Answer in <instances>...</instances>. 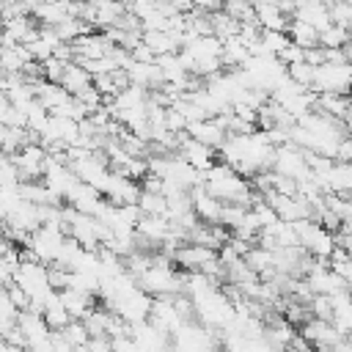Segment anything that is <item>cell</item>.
Returning <instances> with one entry per match:
<instances>
[{"mask_svg":"<svg viewBox=\"0 0 352 352\" xmlns=\"http://www.w3.org/2000/svg\"><path fill=\"white\" fill-rule=\"evenodd\" d=\"M217 258H220V250H212V248L198 245V242H184L173 253V264L182 267L184 272H201L206 264H212Z\"/></svg>","mask_w":352,"mask_h":352,"instance_id":"obj_4","label":"cell"},{"mask_svg":"<svg viewBox=\"0 0 352 352\" xmlns=\"http://www.w3.org/2000/svg\"><path fill=\"white\" fill-rule=\"evenodd\" d=\"M314 113H324L330 118L344 121L352 113V96H341V94H319L316 96V110Z\"/></svg>","mask_w":352,"mask_h":352,"instance_id":"obj_19","label":"cell"},{"mask_svg":"<svg viewBox=\"0 0 352 352\" xmlns=\"http://www.w3.org/2000/svg\"><path fill=\"white\" fill-rule=\"evenodd\" d=\"M173 297H176V294H173ZM173 297H154V305H151V322H154L157 327H162L165 333H170V336L184 324V319H182V314H179Z\"/></svg>","mask_w":352,"mask_h":352,"instance_id":"obj_12","label":"cell"},{"mask_svg":"<svg viewBox=\"0 0 352 352\" xmlns=\"http://www.w3.org/2000/svg\"><path fill=\"white\" fill-rule=\"evenodd\" d=\"M278 60L289 69V66H294V63H302V60H305V50H302L300 44H294V41H292V44L278 55Z\"/></svg>","mask_w":352,"mask_h":352,"instance_id":"obj_29","label":"cell"},{"mask_svg":"<svg viewBox=\"0 0 352 352\" xmlns=\"http://www.w3.org/2000/svg\"><path fill=\"white\" fill-rule=\"evenodd\" d=\"M138 206H140L143 214H162V217L168 214V198L160 195V192H146V190H143Z\"/></svg>","mask_w":352,"mask_h":352,"instance_id":"obj_25","label":"cell"},{"mask_svg":"<svg viewBox=\"0 0 352 352\" xmlns=\"http://www.w3.org/2000/svg\"><path fill=\"white\" fill-rule=\"evenodd\" d=\"M330 16H333V25H341L346 30H352V6L344 3V0H336L330 6Z\"/></svg>","mask_w":352,"mask_h":352,"instance_id":"obj_27","label":"cell"},{"mask_svg":"<svg viewBox=\"0 0 352 352\" xmlns=\"http://www.w3.org/2000/svg\"><path fill=\"white\" fill-rule=\"evenodd\" d=\"M66 236H69V234H66L63 228H58V226H41V228H36V231L28 236V245H25V248H30L38 261L55 264L58 256H60V248H63Z\"/></svg>","mask_w":352,"mask_h":352,"instance_id":"obj_3","label":"cell"},{"mask_svg":"<svg viewBox=\"0 0 352 352\" xmlns=\"http://www.w3.org/2000/svg\"><path fill=\"white\" fill-rule=\"evenodd\" d=\"M187 135H190L192 140H198V143L214 148V151H220L223 143L228 140V132H226V126L220 124V118H204V121H195V124L187 126Z\"/></svg>","mask_w":352,"mask_h":352,"instance_id":"obj_10","label":"cell"},{"mask_svg":"<svg viewBox=\"0 0 352 352\" xmlns=\"http://www.w3.org/2000/svg\"><path fill=\"white\" fill-rule=\"evenodd\" d=\"M72 96H77V94H82L85 88H91L94 85V74L85 69V66H80L77 60H72L69 66H66V74H63V82H60Z\"/></svg>","mask_w":352,"mask_h":352,"instance_id":"obj_20","label":"cell"},{"mask_svg":"<svg viewBox=\"0 0 352 352\" xmlns=\"http://www.w3.org/2000/svg\"><path fill=\"white\" fill-rule=\"evenodd\" d=\"M316 352H336V349H316Z\"/></svg>","mask_w":352,"mask_h":352,"instance_id":"obj_33","label":"cell"},{"mask_svg":"<svg viewBox=\"0 0 352 352\" xmlns=\"http://www.w3.org/2000/svg\"><path fill=\"white\" fill-rule=\"evenodd\" d=\"M256 8V16H258V25L261 30H289L292 19L278 8V3H253Z\"/></svg>","mask_w":352,"mask_h":352,"instance_id":"obj_16","label":"cell"},{"mask_svg":"<svg viewBox=\"0 0 352 352\" xmlns=\"http://www.w3.org/2000/svg\"><path fill=\"white\" fill-rule=\"evenodd\" d=\"M338 160L341 162H352V135H346L338 146Z\"/></svg>","mask_w":352,"mask_h":352,"instance_id":"obj_32","label":"cell"},{"mask_svg":"<svg viewBox=\"0 0 352 352\" xmlns=\"http://www.w3.org/2000/svg\"><path fill=\"white\" fill-rule=\"evenodd\" d=\"M41 316H44V322H47V327H50L52 333H60V330H66V327L74 322V319H72V314L66 311V305H63V300H60V294H58V292L47 300V305H44Z\"/></svg>","mask_w":352,"mask_h":352,"instance_id":"obj_17","label":"cell"},{"mask_svg":"<svg viewBox=\"0 0 352 352\" xmlns=\"http://www.w3.org/2000/svg\"><path fill=\"white\" fill-rule=\"evenodd\" d=\"M305 280H308V286H311L314 294H324V297H336V294H341V292L349 289L346 280L330 267V261H322V258H319V264L311 270V275Z\"/></svg>","mask_w":352,"mask_h":352,"instance_id":"obj_5","label":"cell"},{"mask_svg":"<svg viewBox=\"0 0 352 352\" xmlns=\"http://www.w3.org/2000/svg\"><path fill=\"white\" fill-rule=\"evenodd\" d=\"M140 195H143V184L140 182L113 170L110 182H107V190H104V198L110 204H116V206H135L140 201Z\"/></svg>","mask_w":352,"mask_h":352,"instance_id":"obj_6","label":"cell"},{"mask_svg":"<svg viewBox=\"0 0 352 352\" xmlns=\"http://www.w3.org/2000/svg\"><path fill=\"white\" fill-rule=\"evenodd\" d=\"M289 38L294 41V44H300L302 50H311V47H319V30L314 28V25H308V22H302V19H292V25H289Z\"/></svg>","mask_w":352,"mask_h":352,"instance_id":"obj_21","label":"cell"},{"mask_svg":"<svg viewBox=\"0 0 352 352\" xmlns=\"http://www.w3.org/2000/svg\"><path fill=\"white\" fill-rule=\"evenodd\" d=\"M305 63H311V66H324V63H327V50H324L322 44L305 50Z\"/></svg>","mask_w":352,"mask_h":352,"instance_id":"obj_31","label":"cell"},{"mask_svg":"<svg viewBox=\"0 0 352 352\" xmlns=\"http://www.w3.org/2000/svg\"><path fill=\"white\" fill-rule=\"evenodd\" d=\"M41 66H44V80H47V82L60 85L69 63H66V60H58V58H50V60H47V63H41Z\"/></svg>","mask_w":352,"mask_h":352,"instance_id":"obj_28","label":"cell"},{"mask_svg":"<svg viewBox=\"0 0 352 352\" xmlns=\"http://www.w3.org/2000/svg\"><path fill=\"white\" fill-rule=\"evenodd\" d=\"M311 91L349 96L352 94V63H324V66H316V77H314V88Z\"/></svg>","mask_w":352,"mask_h":352,"instance_id":"obj_2","label":"cell"},{"mask_svg":"<svg viewBox=\"0 0 352 352\" xmlns=\"http://www.w3.org/2000/svg\"><path fill=\"white\" fill-rule=\"evenodd\" d=\"M60 336H63V341H66L72 349L88 346V341H91V330H88V324H85L82 319H74L66 330H60Z\"/></svg>","mask_w":352,"mask_h":352,"instance_id":"obj_24","label":"cell"},{"mask_svg":"<svg viewBox=\"0 0 352 352\" xmlns=\"http://www.w3.org/2000/svg\"><path fill=\"white\" fill-rule=\"evenodd\" d=\"M292 19H302V22H308V25H314L319 33L333 25L330 6H327L324 0H314V3H308V6H302V8H297V14H294Z\"/></svg>","mask_w":352,"mask_h":352,"instance_id":"obj_18","label":"cell"},{"mask_svg":"<svg viewBox=\"0 0 352 352\" xmlns=\"http://www.w3.org/2000/svg\"><path fill=\"white\" fill-rule=\"evenodd\" d=\"M30 14H33V19H36L38 25H44V28H58L60 22L69 19V3H63V0H44V3L36 6Z\"/></svg>","mask_w":352,"mask_h":352,"instance_id":"obj_14","label":"cell"},{"mask_svg":"<svg viewBox=\"0 0 352 352\" xmlns=\"http://www.w3.org/2000/svg\"><path fill=\"white\" fill-rule=\"evenodd\" d=\"M132 60L135 63H157V55H154V50L148 47V44H138L135 50H132Z\"/></svg>","mask_w":352,"mask_h":352,"instance_id":"obj_30","label":"cell"},{"mask_svg":"<svg viewBox=\"0 0 352 352\" xmlns=\"http://www.w3.org/2000/svg\"><path fill=\"white\" fill-rule=\"evenodd\" d=\"M0 124L11 126V129H28V113L19 110L8 96H3V102H0Z\"/></svg>","mask_w":352,"mask_h":352,"instance_id":"obj_22","label":"cell"},{"mask_svg":"<svg viewBox=\"0 0 352 352\" xmlns=\"http://www.w3.org/2000/svg\"><path fill=\"white\" fill-rule=\"evenodd\" d=\"M286 74L297 82V85H302V88H314V77H316V66H311V63H294V66H289L286 69Z\"/></svg>","mask_w":352,"mask_h":352,"instance_id":"obj_26","label":"cell"},{"mask_svg":"<svg viewBox=\"0 0 352 352\" xmlns=\"http://www.w3.org/2000/svg\"><path fill=\"white\" fill-rule=\"evenodd\" d=\"M190 198H192V212H195V217H198L201 223H206V226H220V217H223V209H226V204H223L220 198H214L204 184H198V187L190 192Z\"/></svg>","mask_w":352,"mask_h":352,"instance_id":"obj_8","label":"cell"},{"mask_svg":"<svg viewBox=\"0 0 352 352\" xmlns=\"http://www.w3.org/2000/svg\"><path fill=\"white\" fill-rule=\"evenodd\" d=\"M58 294H60V300H63L66 311L72 314V319H85V316L96 308V294H91V292L63 289V292H58Z\"/></svg>","mask_w":352,"mask_h":352,"instance_id":"obj_13","label":"cell"},{"mask_svg":"<svg viewBox=\"0 0 352 352\" xmlns=\"http://www.w3.org/2000/svg\"><path fill=\"white\" fill-rule=\"evenodd\" d=\"M173 267L176 264H151L143 275H138V286L151 297L184 294V272H176Z\"/></svg>","mask_w":352,"mask_h":352,"instance_id":"obj_1","label":"cell"},{"mask_svg":"<svg viewBox=\"0 0 352 352\" xmlns=\"http://www.w3.org/2000/svg\"><path fill=\"white\" fill-rule=\"evenodd\" d=\"M300 333L311 341V346L314 349H336L338 344H341V333L333 327V322H324V319H311V322H305L302 327H300Z\"/></svg>","mask_w":352,"mask_h":352,"instance_id":"obj_9","label":"cell"},{"mask_svg":"<svg viewBox=\"0 0 352 352\" xmlns=\"http://www.w3.org/2000/svg\"><path fill=\"white\" fill-rule=\"evenodd\" d=\"M319 44L327 47V50L349 47V44H352V30H346V28H341V25H330L327 30L319 33Z\"/></svg>","mask_w":352,"mask_h":352,"instance_id":"obj_23","label":"cell"},{"mask_svg":"<svg viewBox=\"0 0 352 352\" xmlns=\"http://www.w3.org/2000/svg\"><path fill=\"white\" fill-rule=\"evenodd\" d=\"M333 327L344 336V338H352V289L341 292L333 297Z\"/></svg>","mask_w":352,"mask_h":352,"instance_id":"obj_15","label":"cell"},{"mask_svg":"<svg viewBox=\"0 0 352 352\" xmlns=\"http://www.w3.org/2000/svg\"><path fill=\"white\" fill-rule=\"evenodd\" d=\"M66 204H69L72 209L82 212V214L99 217L102 209H104V204H107V198H104L96 187H91V184H85V182H77V184L72 187V192L66 195Z\"/></svg>","mask_w":352,"mask_h":352,"instance_id":"obj_7","label":"cell"},{"mask_svg":"<svg viewBox=\"0 0 352 352\" xmlns=\"http://www.w3.org/2000/svg\"><path fill=\"white\" fill-rule=\"evenodd\" d=\"M179 157H182L184 162H190V165H192L195 170H201V173H206L209 168L217 165V151L209 148V146H204V143H198V140H192L190 135L182 140V146H179Z\"/></svg>","mask_w":352,"mask_h":352,"instance_id":"obj_11","label":"cell"}]
</instances>
